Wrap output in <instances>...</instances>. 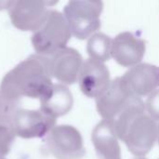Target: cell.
Returning a JSON list of instances; mask_svg holds the SVG:
<instances>
[{
  "label": "cell",
  "instance_id": "1",
  "mask_svg": "<svg viewBox=\"0 0 159 159\" xmlns=\"http://www.w3.org/2000/svg\"><path fill=\"white\" fill-rule=\"evenodd\" d=\"M52 85L49 57L34 54L5 75L0 85V98L18 103L22 97L40 99Z\"/></svg>",
  "mask_w": 159,
  "mask_h": 159
},
{
  "label": "cell",
  "instance_id": "2",
  "mask_svg": "<svg viewBox=\"0 0 159 159\" xmlns=\"http://www.w3.org/2000/svg\"><path fill=\"white\" fill-rule=\"evenodd\" d=\"M114 121L118 139L136 157L146 156L157 140V125L145 110L141 98L135 99Z\"/></svg>",
  "mask_w": 159,
  "mask_h": 159
},
{
  "label": "cell",
  "instance_id": "3",
  "mask_svg": "<svg viewBox=\"0 0 159 159\" xmlns=\"http://www.w3.org/2000/svg\"><path fill=\"white\" fill-rule=\"evenodd\" d=\"M72 36L63 13L48 10L41 26L33 34L32 44L36 54L50 57L66 48Z\"/></svg>",
  "mask_w": 159,
  "mask_h": 159
},
{
  "label": "cell",
  "instance_id": "4",
  "mask_svg": "<svg viewBox=\"0 0 159 159\" xmlns=\"http://www.w3.org/2000/svg\"><path fill=\"white\" fill-rule=\"evenodd\" d=\"M103 9L102 1L73 0L63 9V15L72 35L84 40L97 33L101 27V14Z\"/></svg>",
  "mask_w": 159,
  "mask_h": 159
},
{
  "label": "cell",
  "instance_id": "5",
  "mask_svg": "<svg viewBox=\"0 0 159 159\" xmlns=\"http://www.w3.org/2000/svg\"><path fill=\"white\" fill-rule=\"evenodd\" d=\"M45 142L46 148L56 159H80L85 155L82 135L70 125L55 126Z\"/></svg>",
  "mask_w": 159,
  "mask_h": 159
},
{
  "label": "cell",
  "instance_id": "6",
  "mask_svg": "<svg viewBox=\"0 0 159 159\" xmlns=\"http://www.w3.org/2000/svg\"><path fill=\"white\" fill-rule=\"evenodd\" d=\"M56 118L42 110L18 108L14 113L9 127L15 136L22 139L42 138L55 127Z\"/></svg>",
  "mask_w": 159,
  "mask_h": 159
},
{
  "label": "cell",
  "instance_id": "7",
  "mask_svg": "<svg viewBox=\"0 0 159 159\" xmlns=\"http://www.w3.org/2000/svg\"><path fill=\"white\" fill-rule=\"evenodd\" d=\"M122 76L111 81L105 92L96 99V108L99 115L106 120H115L135 99Z\"/></svg>",
  "mask_w": 159,
  "mask_h": 159
},
{
  "label": "cell",
  "instance_id": "8",
  "mask_svg": "<svg viewBox=\"0 0 159 159\" xmlns=\"http://www.w3.org/2000/svg\"><path fill=\"white\" fill-rule=\"evenodd\" d=\"M8 14L12 24L20 31L35 32L44 22L48 13V3L39 0L12 1Z\"/></svg>",
  "mask_w": 159,
  "mask_h": 159
},
{
  "label": "cell",
  "instance_id": "9",
  "mask_svg": "<svg viewBox=\"0 0 159 159\" xmlns=\"http://www.w3.org/2000/svg\"><path fill=\"white\" fill-rule=\"evenodd\" d=\"M77 81L82 93L96 100L105 92L112 80L107 66L89 58L83 62Z\"/></svg>",
  "mask_w": 159,
  "mask_h": 159
},
{
  "label": "cell",
  "instance_id": "10",
  "mask_svg": "<svg viewBox=\"0 0 159 159\" xmlns=\"http://www.w3.org/2000/svg\"><path fill=\"white\" fill-rule=\"evenodd\" d=\"M146 49V43L131 32L118 34L112 40L111 56L124 67H133L141 63Z\"/></svg>",
  "mask_w": 159,
  "mask_h": 159
},
{
  "label": "cell",
  "instance_id": "11",
  "mask_svg": "<svg viewBox=\"0 0 159 159\" xmlns=\"http://www.w3.org/2000/svg\"><path fill=\"white\" fill-rule=\"evenodd\" d=\"M49 62L52 77L66 86L78 80L84 61L76 49L66 47L50 56Z\"/></svg>",
  "mask_w": 159,
  "mask_h": 159
},
{
  "label": "cell",
  "instance_id": "12",
  "mask_svg": "<svg viewBox=\"0 0 159 159\" xmlns=\"http://www.w3.org/2000/svg\"><path fill=\"white\" fill-rule=\"evenodd\" d=\"M129 90L137 97L149 96L159 89V67L150 63H139L122 76Z\"/></svg>",
  "mask_w": 159,
  "mask_h": 159
},
{
  "label": "cell",
  "instance_id": "13",
  "mask_svg": "<svg viewBox=\"0 0 159 159\" xmlns=\"http://www.w3.org/2000/svg\"><path fill=\"white\" fill-rule=\"evenodd\" d=\"M91 141L99 159H121V148L113 120L99 122L92 130Z\"/></svg>",
  "mask_w": 159,
  "mask_h": 159
},
{
  "label": "cell",
  "instance_id": "14",
  "mask_svg": "<svg viewBox=\"0 0 159 159\" xmlns=\"http://www.w3.org/2000/svg\"><path fill=\"white\" fill-rule=\"evenodd\" d=\"M73 104V94L63 84H53L48 91L40 98V110L56 119L68 114Z\"/></svg>",
  "mask_w": 159,
  "mask_h": 159
},
{
  "label": "cell",
  "instance_id": "15",
  "mask_svg": "<svg viewBox=\"0 0 159 159\" xmlns=\"http://www.w3.org/2000/svg\"><path fill=\"white\" fill-rule=\"evenodd\" d=\"M112 40L110 36L103 33H95L92 34L87 43V51L89 58L103 63L107 61L112 57Z\"/></svg>",
  "mask_w": 159,
  "mask_h": 159
},
{
  "label": "cell",
  "instance_id": "16",
  "mask_svg": "<svg viewBox=\"0 0 159 159\" xmlns=\"http://www.w3.org/2000/svg\"><path fill=\"white\" fill-rule=\"evenodd\" d=\"M15 134L7 125L0 124V158L7 156L14 142Z\"/></svg>",
  "mask_w": 159,
  "mask_h": 159
},
{
  "label": "cell",
  "instance_id": "17",
  "mask_svg": "<svg viewBox=\"0 0 159 159\" xmlns=\"http://www.w3.org/2000/svg\"><path fill=\"white\" fill-rule=\"evenodd\" d=\"M145 110L152 119L159 121V89L153 91L145 102Z\"/></svg>",
  "mask_w": 159,
  "mask_h": 159
},
{
  "label": "cell",
  "instance_id": "18",
  "mask_svg": "<svg viewBox=\"0 0 159 159\" xmlns=\"http://www.w3.org/2000/svg\"><path fill=\"white\" fill-rule=\"evenodd\" d=\"M131 159H147V158H145L144 157H133V158H131Z\"/></svg>",
  "mask_w": 159,
  "mask_h": 159
},
{
  "label": "cell",
  "instance_id": "19",
  "mask_svg": "<svg viewBox=\"0 0 159 159\" xmlns=\"http://www.w3.org/2000/svg\"><path fill=\"white\" fill-rule=\"evenodd\" d=\"M157 141L159 143V125L157 126Z\"/></svg>",
  "mask_w": 159,
  "mask_h": 159
},
{
  "label": "cell",
  "instance_id": "20",
  "mask_svg": "<svg viewBox=\"0 0 159 159\" xmlns=\"http://www.w3.org/2000/svg\"><path fill=\"white\" fill-rule=\"evenodd\" d=\"M0 104H1V99H0Z\"/></svg>",
  "mask_w": 159,
  "mask_h": 159
},
{
  "label": "cell",
  "instance_id": "21",
  "mask_svg": "<svg viewBox=\"0 0 159 159\" xmlns=\"http://www.w3.org/2000/svg\"><path fill=\"white\" fill-rule=\"evenodd\" d=\"M0 159H4V158H0Z\"/></svg>",
  "mask_w": 159,
  "mask_h": 159
}]
</instances>
